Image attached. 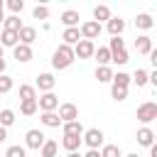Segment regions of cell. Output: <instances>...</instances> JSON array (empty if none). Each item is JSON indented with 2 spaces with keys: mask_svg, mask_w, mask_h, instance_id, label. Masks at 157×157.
<instances>
[{
  "mask_svg": "<svg viewBox=\"0 0 157 157\" xmlns=\"http://www.w3.org/2000/svg\"><path fill=\"white\" fill-rule=\"evenodd\" d=\"M130 81H135L137 88H142L145 83H150V71L147 69H135V74L130 76Z\"/></svg>",
  "mask_w": 157,
  "mask_h": 157,
  "instance_id": "603a6c76",
  "label": "cell"
},
{
  "mask_svg": "<svg viewBox=\"0 0 157 157\" xmlns=\"http://www.w3.org/2000/svg\"><path fill=\"white\" fill-rule=\"evenodd\" d=\"M123 157H140V155H137V152H132V155H123Z\"/></svg>",
  "mask_w": 157,
  "mask_h": 157,
  "instance_id": "7dc6e473",
  "label": "cell"
},
{
  "mask_svg": "<svg viewBox=\"0 0 157 157\" xmlns=\"http://www.w3.org/2000/svg\"><path fill=\"white\" fill-rule=\"evenodd\" d=\"M135 49H137V54L147 56V54L152 52V39H150L147 34H140V37L135 39Z\"/></svg>",
  "mask_w": 157,
  "mask_h": 157,
  "instance_id": "5bb4252c",
  "label": "cell"
},
{
  "mask_svg": "<svg viewBox=\"0 0 157 157\" xmlns=\"http://www.w3.org/2000/svg\"><path fill=\"white\" fill-rule=\"evenodd\" d=\"M32 17H34V20H47V17H49V7H47V5H37V7L32 10Z\"/></svg>",
  "mask_w": 157,
  "mask_h": 157,
  "instance_id": "8d00e7d4",
  "label": "cell"
},
{
  "mask_svg": "<svg viewBox=\"0 0 157 157\" xmlns=\"http://www.w3.org/2000/svg\"><path fill=\"white\" fill-rule=\"evenodd\" d=\"M61 132L64 135H83V125H81V120H71V123H61Z\"/></svg>",
  "mask_w": 157,
  "mask_h": 157,
  "instance_id": "d6986e66",
  "label": "cell"
},
{
  "mask_svg": "<svg viewBox=\"0 0 157 157\" xmlns=\"http://www.w3.org/2000/svg\"><path fill=\"white\" fill-rule=\"evenodd\" d=\"M39 120H42V125H47V128H59V125H61V120H59L56 113H42Z\"/></svg>",
  "mask_w": 157,
  "mask_h": 157,
  "instance_id": "83f0119b",
  "label": "cell"
},
{
  "mask_svg": "<svg viewBox=\"0 0 157 157\" xmlns=\"http://www.w3.org/2000/svg\"><path fill=\"white\" fill-rule=\"evenodd\" d=\"M101 32H103V27H101L98 22H93V20H86V22H81V27H78L81 39H88V42L98 39V37H101Z\"/></svg>",
  "mask_w": 157,
  "mask_h": 157,
  "instance_id": "3957f363",
  "label": "cell"
},
{
  "mask_svg": "<svg viewBox=\"0 0 157 157\" xmlns=\"http://www.w3.org/2000/svg\"><path fill=\"white\" fill-rule=\"evenodd\" d=\"M54 86H56V78H54V74H39V76H37V81H34V88H39L42 93H49V91H54Z\"/></svg>",
  "mask_w": 157,
  "mask_h": 157,
  "instance_id": "9c48e42d",
  "label": "cell"
},
{
  "mask_svg": "<svg viewBox=\"0 0 157 157\" xmlns=\"http://www.w3.org/2000/svg\"><path fill=\"white\" fill-rule=\"evenodd\" d=\"M2 20H5V10H0V25H2Z\"/></svg>",
  "mask_w": 157,
  "mask_h": 157,
  "instance_id": "bcb514c9",
  "label": "cell"
},
{
  "mask_svg": "<svg viewBox=\"0 0 157 157\" xmlns=\"http://www.w3.org/2000/svg\"><path fill=\"white\" fill-rule=\"evenodd\" d=\"M150 157H157V145H150Z\"/></svg>",
  "mask_w": 157,
  "mask_h": 157,
  "instance_id": "ee69618b",
  "label": "cell"
},
{
  "mask_svg": "<svg viewBox=\"0 0 157 157\" xmlns=\"http://www.w3.org/2000/svg\"><path fill=\"white\" fill-rule=\"evenodd\" d=\"M110 61L123 66V64H128V61H130V56H128V52H125V49H120V52H113V54H110Z\"/></svg>",
  "mask_w": 157,
  "mask_h": 157,
  "instance_id": "d6a6232c",
  "label": "cell"
},
{
  "mask_svg": "<svg viewBox=\"0 0 157 157\" xmlns=\"http://www.w3.org/2000/svg\"><path fill=\"white\" fill-rule=\"evenodd\" d=\"M0 32H2V25H0Z\"/></svg>",
  "mask_w": 157,
  "mask_h": 157,
  "instance_id": "f907efd6",
  "label": "cell"
},
{
  "mask_svg": "<svg viewBox=\"0 0 157 157\" xmlns=\"http://www.w3.org/2000/svg\"><path fill=\"white\" fill-rule=\"evenodd\" d=\"M17 39H20V44L32 47V42L37 39V29H34V27H29V25H22V29L17 32Z\"/></svg>",
  "mask_w": 157,
  "mask_h": 157,
  "instance_id": "30bf717a",
  "label": "cell"
},
{
  "mask_svg": "<svg viewBox=\"0 0 157 157\" xmlns=\"http://www.w3.org/2000/svg\"><path fill=\"white\" fill-rule=\"evenodd\" d=\"M56 152H59V142L54 140H44V145L39 147V157H56Z\"/></svg>",
  "mask_w": 157,
  "mask_h": 157,
  "instance_id": "44dd1931",
  "label": "cell"
},
{
  "mask_svg": "<svg viewBox=\"0 0 157 157\" xmlns=\"http://www.w3.org/2000/svg\"><path fill=\"white\" fill-rule=\"evenodd\" d=\"M135 27H137V29H152V27H155V20H152V15H147V12H140V15L135 17Z\"/></svg>",
  "mask_w": 157,
  "mask_h": 157,
  "instance_id": "7402d4cb",
  "label": "cell"
},
{
  "mask_svg": "<svg viewBox=\"0 0 157 157\" xmlns=\"http://www.w3.org/2000/svg\"><path fill=\"white\" fill-rule=\"evenodd\" d=\"M15 123V110H10V108H5V110H0V128H10Z\"/></svg>",
  "mask_w": 157,
  "mask_h": 157,
  "instance_id": "f1b7e54d",
  "label": "cell"
},
{
  "mask_svg": "<svg viewBox=\"0 0 157 157\" xmlns=\"http://www.w3.org/2000/svg\"><path fill=\"white\" fill-rule=\"evenodd\" d=\"M56 115H59L61 123H71V120H78V108L74 103H61L56 108Z\"/></svg>",
  "mask_w": 157,
  "mask_h": 157,
  "instance_id": "52a82bcc",
  "label": "cell"
},
{
  "mask_svg": "<svg viewBox=\"0 0 157 157\" xmlns=\"http://www.w3.org/2000/svg\"><path fill=\"white\" fill-rule=\"evenodd\" d=\"M2 29L20 32V29H22V22H20V17H17V15H10V17H5V20H2Z\"/></svg>",
  "mask_w": 157,
  "mask_h": 157,
  "instance_id": "d4e9b609",
  "label": "cell"
},
{
  "mask_svg": "<svg viewBox=\"0 0 157 157\" xmlns=\"http://www.w3.org/2000/svg\"><path fill=\"white\" fill-rule=\"evenodd\" d=\"M61 44H66V47H74L78 39H81V34H78V27H66L64 29V34H61Z\"/></svg>",
  "mask_w": 157,
  "mask_h": 157,
  "instance_id": "e0dca14e",
  "label": "cell"
},
{
  "mask_svg": "<svg viewBox=\"0 0 157 157\" xmlns=\"http://www.w3.org/2000/svg\"><path fill=\"white\" fill-rule=\"evenodd\" d=\"M120 49H125V42H123V37H113V39L108 42V52L113 54V52H120Z\"/></svg>",
  "mask_w": 157,
  "mask_h": 157,
  "instance_id": "74e56055",
  "label": "cell"
},
{
  "mask_svg": "<svg viewBox=\"0 0 157 157\" xmlns=\"http://www.w3.org/2000/svg\"><path fill=\"white\" fill-rule=\"evenodd\" d=\"M0 56H2V47H0Z\"/></svg>",
  "mask_w": 157,
  "mask_h": 157,
  "instance_id": "681fc988",
  "label": "cell"
},
{
  "mask_svg": "<svg viewBox=\"0 0 157 157\" xmlns=\"http://www.w3.org/2000/svg\"><path fill=\"white\" fill-rule=\"evenodd\" d=\"M20 101H37V88L32 83H22L20 86Z\"/></svg>",
  "mask_w": 157,
  "mask_h": 157,
  "instance_id": "cb8c5ba5",
  "label": "cell"
},
{
  "mask_svg": "<svg viewBox=\"0 0 157 157\" xmlns=\"http://www.w3.org/2000/svg\"><path fill=\"white\" fill-rule=\"evenodd\" d=\"M101 157H123V152H120V147H118V145H103Z\"/></svg>",
  "mask_w": 157,
  "mask_h": 157,
  "instance_id": "1f68e13d",
  "label": "cell"
},
{
  "mask_svg": "<svg viewBox=\"0 0 157 157\" xmlns=\"http://www.w3.org/2000/svg\"><path fill=\"white\" fill-rule=\"evenodd\" d=\"M96 78H98V83H110L113 81V69L110 66H98L96 69Z\"/></svg>",
  "mask_w": 157,
  "mask_h": 157,
  "instance_id": "4316f807",
  "label": "cell"
},
{
  "mask_svg": "<svg viewBox=\"0 0 157 157\" xmlns=\"http://www.w3.org/2000/svg\"><path fill=\"white\" fill-rule=\"evenodd\" d=\"M20 39H17V32H10V29H2L0 32V47H17Z\"/></svg>",
  "mask_w": 157,
  "mask_h": 157,
  "instance_id": "ac0fdd59",
  "label": "cell"
},
{
  "mask_svg": "<svg viewBox=\"0 0 157 157\" xmlns=\"http://www.w3.org/2000/svg\"><path fill=\"white\" fill-rule=\"evenodd\" d=\"M110 96H113L115 101H125V98H128V88H123V86H110Z\"/></svg>",
  "mask_w": 157,
  "mask_h": 157,
  "instance_id": "f35d334b",
  "label": "cell"
},
{
  "mask_svg": "<svg viewBox=\"0 0 157 157\" xmlns=\"http://www.w3.org/2000/svg\"><path fill=\"white\" fill-rule=\"evenodd\" d=\"M56 108H59V96L54 91L42 93L37 98V110H42V113H56Z\"/></svg>",
  "mask_w": 157,
  "mask_h": 157,
  "instance_id": "7a4b0ae2",
  "label": "cell"
},
{
  "mask_svg": "<svg viewBox=\"0 0 157 157\" xmlns=\"http://www.w3.org/2000/svg\"><path fill=\"white\" fill-rule=\"evenodd\" d=\"M155 118H157V103H155V101H145L142 105H137V120H140L142 125L152 123Z\"/></svg>",
  "mask_w": 157,
  "mask_h": 157,
  "instance_id": "277c9868",
  "label": "cell"
},
{
  "mask_svg": "<svg viewBox=\"0 0 157 157\" xmlns=\"http://www.w3.org/2000/svg\"><path fill=\"white\" fill-rule=\"evenodd\" d=\"M81 157H101V152H98V150H88V152L81 155Z\"/></svg>",
  "mask_w": 157,
  "mask_h": 157,
  "instance_id": "ab89813d",
  "label": "cell"
},
{
  "mask_svg": "<svg viewBox=\"0 0 157 157\" xmlns=\"http://www.w3.org/2000/svg\"><path fill=\"white\" fill-rule=\"evenodd\" d=\"M74 61H76V56H74V49H71V47H66V44H59V47L54 49V54H52V66H54L56 71H64V69H69Z\"/></svg>",
  "mask_w": 157,
  "mask_h": 157,
  "instance_id": "6da1fadb",
  "label": "cell"
},
{
  "mask_svg": "<svg viewBox=\"0 0 157 157\" xmlns=\"http://www.w3.org/2000/svg\"><path fill=\"white\" fill-rule=\"evenodd\" d=\"M5 157H27V150L22 145H10L7 152H5Z\"/></svg>",
  "mask_w": 157,
  "mask_h": 157,
  "instance_id": "836d02e7",
  "label": "cell"
},
{
  "mask_svg": "<svg viewBox=\"0 0 157 157\" xmlns=\"http://www.w3.org/2000/svg\"><path fill=\"white\" fill-rule=\"evenodd\" d=\"M5 69H7V61H5V56H0V74H5Z\"/></svg>",
  "mask_w": 157,
  "mask_h": 157,
  "instance_id": "b9f144b4",
  "label": "cell"
},
{
  "mask_svg": "<svg viewBox=\"0 0 157 157\" xmlns=\"http://www.w3.org/2000/svg\"><path fill=\"white\" fill-rule=\"evenodd\" d=\"M66 157H81V152H69Z\"/></svg>",
  "mask_w": 157,
  "mask_h": 157,
  "instance_id": "f6af8a7d",
  "label": "cell"
},
{
  "mask_svg": "<svg viewBox=\"0 0 157 157\" xmlns=\"http://www.w3.org/2000/svg\"><path fill=\"white\" fill-rule=\"evenodd\" d=\"M113 86H123V88H128L130 86V74H125V71H118V74H113V81H110Z\"/></svg>",
  "mask_w": 157,
  "mask_h": 157,
  "instance_id": "f546056e",
  "label": "cell"
},
{
  "mask_svg": "<svg viewBox=\"0 0 157 157\" xmlns=\"http://www.w3.org/2000/svg\"><path fill=\"white\" fill-rule=\"evenodd\" d=\"M105 29L110 32V37H120L123 29H125V20H123V17H110V20L105 22Z\"/></svg>",
  "mask_w": 157,
  "mask_h": 157,
  "instance_id": "8fae6325",
  "label": "cell"
},
{
  "mask_svg": "<svg viewBox=\"0 0 157 157\" xmlns=\"http://www.w3.org/2000/svg\"><path fill=\"white\" fill-rule=\"evenodd\" d=\"M81 142H86L88 150H98V147L103 145V130H98V128H88V130H83Z\"/></svg>",
  "mask_w": 157,
  "mask_h": 157,
  "instance_id": "5b68a950",
  "label": "cell"
},
{
  "mask_svg": "<svg viewBox=\"0 0 157 157\" xmlns=\"http://www.w3.org/2000/svg\"><path fill=\"white\" fill-rule=\"evenodd\" d=\"M20 113L27 115V118L34 115V113H37V101H22V103H20Z\"/></svg>",
  "mask_w": 157,
  "mask_h": 157,
  "instance_id": "4dcf8cb0",
  "label": "cell"
},
{
  "mask_svg": "<svg viewBox=\"0 0 157 157\" xmlns=\"http://www.w3.org/2000/svg\"><path fill=\"white\" fill-rule=\"evenodd\" d=\"M150 83L157 86V71H150Z\"/></svg>",
  "mask_w": 157,
  "mask_h": 157,
  "instance_id": "60d3db41",
  "label": "cell"
},
{
  "mask_svg": "<svg viewBox=\"0 0 157 157\" xmlns=\"http://www.w3.org/2000/svg\"><path fill=\"white\" fill-rule=\"evenodd\" d=\"M93 56H96L98 66H108V64H110V52H108V47H98V49L93 52Z\"/></svg>",
  "mask_w": 157,
  "mask_h": 157,
  "instance_id": "484cf974",
  "label": "cell"
},
{
  "mask_svg": "<svg viewBox=\"0 0 157 157\" xmlns=\"http://www.w3.org/2000/svg\"><path fill=\"white\" fill-rule=\"evenodd\" d=\"M12 91V76L0 74V93H10Z\"/></svg>",
  "mask_w": 157,
  "mask_h": 157,
  "instance_id": "d590c367",
  "label": "cell"
},
{
  "mask_svg": "<svg viewBox=\"0 0 157 157\" xmlns=\"http://www.w3.org/2000/svg\"><path fill=\"white\" fill-rule=\"evenodd\" d=\"M61 147H64L66 152H78V147H81V137H78V135H64Z\"/></svg>",
  "mask_w": 157,
  "mask_h": 157,
  "instance_id": "ffe728a7",
  "label": "cell"
},
{
  "mask_svg": "<svg viewBox=\"0 0 157 157\" xmlns=\"http://www.w3.org/2000/svg\"><path fill=\"white\" fill-rule=\"evenodd\" d=\"M0 10H5V2H2V0H0Z\"/></svg>",
  "mask_w": 157,
  "mask_h": 157,
  "instance_id": "c3c4849f",
  "label": "cell"
},
{
  "mask_svg": "<svg viewBox=\"0 0 157 157\" xmlns=\"http://www.w3.org/2000/svg\"><path fill=\"white\" fill-rule=\"evenodd\" d=\"M5 140H7V130H5V128H0V142H5Z\"/></svg>",
  "mask_w": 157,
  "mask_h": 157,
  "instance_id": "7bdbcfd3",
  "label": "cell"
},
{
  "mask_svg": "<svg viewBox=\"0 0 157 157\" xmlns=\"http://www.w3.org/2000/svg\"><path fill=\"white\" fill-rule=\"evenodd\" d=\"M71 49H74V56H76V59H91L93 52H96V44L88 42V39H78Z\"/></svg>",
  "mask_w": 157,
  "mask_h": 157,
  "instance_id": "8992f818",
  "label": "cell"
},
{
  "mask_svg": "<svg viewBox=\"0 0 157 157\" xmlns=\"http://www.w3.org/2000/svg\"><path fill=\"white\" fill-rule=\"evenodd\" d=\"M78 20H81L78 10H64V12H61V22H64V27H78Z\"/></svg>",
  "mask_w": 157,
  "mask_h": 157,
  "instance_id": "2e32d148",
  "label": "cell"
},
{
  "mask_svg": "<svg viewBox=\"0 0 157 157\" xmlns=\"http://www.w3.org/2000/svg\"><path fill=\"white\" fill-rule=\"evenodd\" d=\"M44 140H47V135H44L42 130H37V128L27 130V135H25V145H27L29 150H39V147L44 145Z\"/></svg>",
  "mask_w": 157,
  "mask_h": 157,
  "instance_id": "ba28073f",
  "label": "cell"
},
{
  "mask_svg": "<svg viewBox=\"0 0 157 157\" xmlns=\"http://www.w3.org/2000/svg\"><path fill=\"white\" fill-rule=\"evenodd\" d=\"M5 7H7L12 15H17V12H22V10H25V0H7V2H5Z\"/></svg>",
  "mask_w": 157,
  "mask_h": 157,
  "instance_id": "e575fe53",
  "label": "cell"
},
{
  "mask_svg": "<svg viewBox=\"0 0 157 157\" xmlns=\"http://www.w3.org/2000/svg\"><path fill=\"white\" fill-rule=\"evenodd\" d=\"M12 54H15V59L20 61V64H25V61H32V47H27V44H17L15 49H12Z\"/></svg>",
  "mask_w": 157,
  "mask_h": 157,
  "instance_id": "4fadbf2b",
  "label": "cell"
},
{
  "mask_svg": "<svg viewBox=\"0 0 157 157\" xmlns=\"http://www.w3.org/2000/svg\"><path fill=\"white\" fill-rule=\"evenodd\" d=\"M110 17H113V15H110V7H108V5H96V7H93V22L101 25V22H108Z\"/></svg>",
  "mask_w": 157,
  "mask_h": 157,
  "instance_id": "9a60e30c",
  "label": "cell"
},
{
  "mask_svg": "<svg viewBox=\"0 0 157 157\" xmlns=\"http://www.w3.org/2000/svg\"><path fill=\"white\" fill-rule=\"evenodd\" d=\"M137 145H142V147H150V145H155V132H152V128L142 125V128L137 130Z\"/></svg>",
  "mask_w": 157,
  "mask_h": 157,
  "instance_id": "7c38bea8",
  "label": "cell"
}]
</instances>
